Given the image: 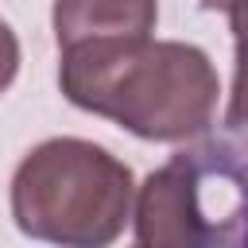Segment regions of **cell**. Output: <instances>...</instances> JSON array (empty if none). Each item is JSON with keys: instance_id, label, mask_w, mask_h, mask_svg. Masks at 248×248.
<instances>
[{"instance_id": "4", "label": "cell", "mask_w": 248, "mask_h": 248, "mask_svg": "<svg viewBox=\"0 0 248 248\" xmlns=\"http://www.w3.org/2000/svg\"><path fill=\"white\" fill-rule=\"evenodd\" d=\"M155 19L159 0H54L50 8L58 50L97 39H140L155 31Z\"/></svg>"}, {"instance_id": "6", "label": "cell", "mask_w": 248, "mask_h": 248, "mask_svg": "<svg viewBox=\"0 0 248 248\" xmlns=\"http://www.w3.org/2000/svg\"><path fill=\"white\" fill-rule=\"evenodd\" d=\"M202 8H209V12H229V16H236V0H202Z\"/></svg>"}, {"instance_id": "5", "label": "cell", "mask_w": 248, "mask_h": 248, "mask_svg": "<svg viewBox=\"0 0 248 248\" xmlns=\"http://www.w3.org/2000/svg\"><path fill=\"white\" fill-rule=\"evenodd\" d=\"M16 74H19V39H16V31L0 19V93L16 81Z\"/></svg>"}, {"instance_id": "2", "label": "cell", "mask_w": 248, "mask_h": 248, "mask_svg": "<svg viewBox=\"0 0 248 248\" xmlns=\"http://www.w3.org/2000/svg\"><path fill=\"white\" fill-rule=\"evenodd\" d=\"M136 178L124 159L81 136L35 143L12 174V221L23 236L62 248H105L132 217Z\"/></svg>"}, {"instance_id": "3", "label": "cell", "mask_w": 248, "mask_h": 248, "mask_svg": "<svg viewBox=\"0 0 248 248\" xmlns=\"http://www.w3.org/2000/svg\"><path fill=\"white\" fill-rule=\"evenodd\" d=\"M190 143V140H186ZM136 244L143 248H236L244 244V143L202 132L132 194Z\"/></svg>"}, {"instance_id": "1", "label": "cell", "mask_w": 248, "mask_h": 248, "mask_svg": "<svg viewBox=\"0 0 248 248\" xmlns=\"http://www.w3.org/2000/svg\"><path fill=\"white\" fill-rule=\"evenodd\" d=\"M62 97L151 143H186L213 128L221 78L213 58L178 39H97L62 46Z\"/></svg>"}]
</instances>
